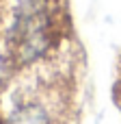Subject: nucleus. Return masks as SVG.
<instances>
[{"instance_id": "4", "label": "nucleus", "mask_w": 121, "mask_h": 124, "mask_svg": "<svg viewBox=\"0 0 121 124\" xmlns=\"http://www.w3.org/2000/svg\"><path fill=\"white\" fill-rule=\"evenodd\" d=\"M119 111H121V102H119Z\"/></svg>"}, {"instance_id": "2", "label": "nucleus", "mask_w": 121, "mask_h": 124, "mask_svg": "<svg viewBox=\"0 0 121 124\" xmlns=\"http://www.w3.org/2000/svg\"><path fill=\"white\" fill-rule=\"evenodd\" d=\"M0 24H2V13H0Z\"/></svg>"}, {"instance_id": "1", "label": "nucleus", "mask_w": 121, "mask_h": 124, "mask_svg": "<svg viewBox=\"0 0 121 124\" xmlns=\"http://www.w3.org/2000/svg\"><path fill=\"white\" fill-rule=\"evenodd\" d=\"M2 124H61V118L48 98L28 96L11 109L6 118H2Z\"/></svg>"}, {"instance_id": "3", "label": "nucleus", "mask_w": 121, "mask_h": 124, "mask_svg": "<svg viewBox=\"0 0 121 124\" xmlns=\"http://www.w3.org/2000/svg\"><path fill=\"white\" fill-rule=\"evenodd\" d=\"M0 124H2V116H0Z\"/></svg>"}]
</instances>
